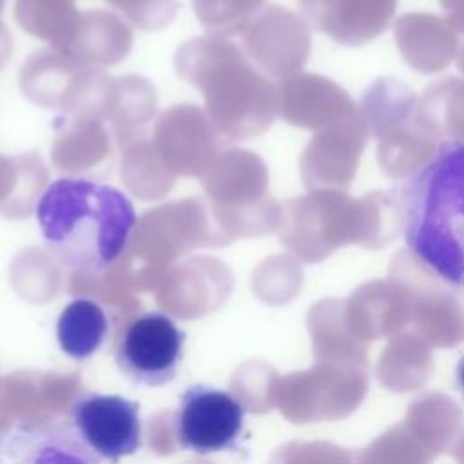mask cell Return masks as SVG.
<instances>
[{
  "label": "cell",
  "mask_w": 464,
  "mask_h": 464,
  "mask_svg": "<svg viewBox=\"0 0 464 464\" xmlns=\"http://www.w3.org/2000/svg\"><path fill=\"white\" fill-rule=\"evenodd\" d=\"M49 256L74 274L100 276L127 252L134 207L114 187L82 178L51 183L36 205Z\"/></svg>",
  "instance_id": "obj_1"
},
{
  "label": "cell",
  "mask_w": 464,
  "mask_h": 464,
  "mask_svg": "<svg viewBox=\"0 0 464 464\" xmlns=\"http://www.w3.org/2000/svg\"><path fill=\"white\" fill-rule=\"evenodd\" d=\"M410 254L440 281L464 288V140L437 147L399 188Z\"/></svg>",
  "instance_id": "obj_2"
},
{
  "label": "cell",
  "mask_w": 464,
  "mask_h": 464,
  "mask_svg": "<svg viewBox=\"0 0 464 464\" xmlns=\"http://www.w3.org/2000/svg\"><path fill=\"white\" fill-rule=\"evenodd\" d=\"M174 65L181 80L201 91L205 111L227 141L257 138L272 125L277 91L230 38H190L179 45Z\"/></svg>",
  "instance_id": "obj_3"
},
{
  "label": "cell",
  "mask_w": 464,
  "mask_h": 464,
  "mask_svg": "<svg viewBox=\"0 0 464 464\" xmlns=\"http://www.w3.org/2000/svg\"><path fill=\"white\" fill-rule=\"evenodd\" d=\"M199 179L210 214L230 243L277 227L279 205L268 196V172L257 154L223 149Z\"/></svg>",
  "instance_id": "obj_4"
},
{
  "label": "cell",
  "mask_w": 464,
  "mask_h": 464,
  "mask_svg": "<svg viewBox=\"0 0 464 464\" xmlns=\"http://www.w3.org/2000/svg\"><path fill=\"white\" fill-rule=\"evenodd\" d=\"M18 85L38 107L102 121H107L114 94V78L102 67L83 65L53 47L27 56L18 72Z\"/></svg>",
  "instance_id": "obj_5"
},
{
  "label": "cell",
  "mask_w": 464,
  "mask_h": 464,
  "mask_svg": "<svg viewBox=\"0 0 464 464\" xmlns=\"http://www.w3.org/2000/svg\"><path fill=\"white\" fill-rule=\"evenodd\" d=\"M245 402L230 390L196 382L176 404L170 431L176 446L196 455L237 450L245 433Z\"/></svg>",
  "instance_id": "obj_6"
},
{
  "label": "cell",
  "mask_w": 464,
  "mask_h": 464,
  "mask_svg": "<svg viewBox=\"0 0 464 464\" xmlns=\"http://www.w3.org/2000/svg\"><path fill=\"white\" fill-rule=\"evenodd\" d=\"M185 332L165 312L130 317L118 332L114 362L134 384L160 388L172 382L185 355Z\"/></svg>",
  "instance_id": "obj_7"
},
{
  "label": "cell",
  "mask_w": 464,
  "mask_h": 464,
  "mask_svg": "<svg viewBox=\"0 0 464 464\" xmlns=\"http://www.w3.org/2000/svg\"><path fill=\"white\" fill-rule=\"evenodd\" d=\"M228 243L210 214L208 201L190 196L143 212L136 219L125 254L172 257L196 246H223Z\"/></svg>",
  "instance_id": "obj_8"
},
{
  "label": "cell",
  "mask_w": 464,
  "mask_h": 464,
  "mask_svg": "<svg viewBox=\"0 0 464 464\" xmlns=\"http://www.w3.org/2000/svg\"><path fill=\"white\" fill-rule=\"evenodd\" d=\"M69 424L94 455L111 464L143 446L140 404L123 395L82 392L71 404Z\"/></svg>",
  "instance_id": "obj_9"
},
{
  "label": "cell",
  "mask_w": 464,
  "mask_h": 464,
  "mask_svg": "<svg viewBox=\"0 0 464 464\" xmlns=\"http://www.w3.org/2000/svg\"><path fill=\"white\" fill-rule=\"evenodd\" d=\"M225 141L207 111L192 103L163 111L152 132L156 152L176 178H201Z\"/></svg>",
  "instance_id": "obj_10"
},
{
  "label": "cell",
  "mask_w": 464,
  "mask_h": 464,
  "mask_svg": "<svg viewBox=\"0 0 464 464\" xmlns=\"http://www.w3.org/2000/svg\"><path fill=\"white\" fill-rule=\"evenodd\" d=\"M7 464H103L65 422H18L0 435Z\"/></svg>",
  "instance_id": "obj_11"
},
{
  "label": "cell",
  "mask_w": 464,
  "mask_h": 464,
  "mask_svg": "<svg viewBox=\"0 0 464 464\" xmlns=\"http://www.w3.org/2000/svg\"><path fill=\"white\" fill-rule=\"evenodd\" d=\"M241 38L246 56L270 74H286L306 56L303 27L277 5L263 7L241 31Z\"/></svg>",
  "instance_id": "obj_12"
},
{
  "label": "cell",
  "mask_w": 464,
  "mask_h": 464,
  "mask_svg": "<svg viewBox=\"0 0 464 464\" xmlns=\"http://www.w3.org/2000/svg\"><path fill=\"white\" fill-rule=\"evenodd\" d=\"M132 49V31L111 11H80L71 33L56 51L89 67L116 65Z\"/></svg>",
  "instance_id": "obj_13"
},
{
  "label": "cell",
  "mask_w": 464,
  "mask_h": 464,
  "mask_svg": "<svg viewBox=\"0 0 464 464\" xmlns=\"http://www.w3.org/2000/svg\"><path fill=\"white\" fill-rule=\"evenodd\" d=\"M112 319L109 310L92 297L69 301L56 321V339L60 350L74 359L85 361L96 355L111 339Z\"/></svg>",
  "instance_id": "obj_14"
},
{
  "label": "cell",
  "mask_w": 464,
  "mask_h": 464,
  "mask_svg": "<svg viewBox=\"0 0 464 464\" xmlns=\"http://www.w3.org/2000/svg\"><path fill=\"white\" fill-rule=\"evenodd\" d=\"M56 123L58 134L51 147V161L56 169L83 172L109 158L111 140L102 120L69 116L56 120Z\"/></svg>",
  "instance_id": "obj_15"
},
{
  "label": "cell",
  "mask_w": 464,
  "mask_h": 464,
  "mask_svg": "<svg viewBox=\"0 0 464 464\" xmlns=\"http://www.w3.org/2000/svg\"><path fill=\"white\" fill-rule=\"evenodd\" d=\"M120 176L125 188L140 199H160L167 196L176 176L165 167L147 132H138L118 143Z\"/></svg>",
  "instance_id": "obj_16"
},
{
  "label": "cell",
  "mask_w": 464,
  "mask_h": 464,
  "mask_svg": "<svg viewBox=\"0 0 464 464\" xmlns=\"http://www.w3.org/2000/svg\"><path fill=\"white\" fill-rule=\"evenodd\" d=\"M158 94L154 85L140 74L114 78V96L107 121L112 123L116 141L145 132L147 123L154 118Z\"/></svg>",
  "instance_id": "obj_17"
},
{
  "label": "cell",
  "mask_w": 464,
  "mask_h": 464,
  "mask_svg": "<svg viewBox=\"0 0 464 464\" xmlns=\"http://www.w3.org/2000/svg\"><path fill=\"white\" fill-rule=\"evenodd\" d=\"M80 11L76 0H14L18 25L56 49L71 33Z\"/></svg>",
  "instance_id": "obj_18"
},
{
  "label": "cell",
  "mask_w": 464,
  "mask_h": 464,
  "mask_svg": "<svg viewBox=\"0 0 464 464\" xmlns=\"http://www.w3.org/2000/svg\"><path fill=\"white\" fill-rule=\"evenodd\" d=\"M265 0H192L201 25L216 36L241 34L246 24L263 9Z\"/></svg>",
  "instance_id": "obj_19"
},
{
  "label": "cell",
  "mask_w": 464,
  "mask_h": 464,
  "mask_svg": "<svg viewBox=\"0 0 464 464\" xmlns=\"http://www.w3.org/2000/svg\"><path fill=\"white\" fill-rule=\"evenodd\" d=\"M18 158V183L14 196L11 198L9 205L2 212V216L9 219H22L36 210V198L42 194L44 187L47 185L49 172L36 152H22L16 154Z\"/></svg>",
  "instance_id": "obj_20"
},
{
  "label": "cell",
  "mask_w": 464,
  "mask_h": 464,
  "mask_svg": "<svg viewBox=\"0 0 464 464\" xmlns=\"http://www.w3.org/2000/svg\"><path fill=\"white\" fill-rule=\"evenodd\" d=\"M120 9L125 18L140 31H161L167 27L176 13L178 0H105Z\"/></svg>",
  "instance_id": "obj_21"
},
{
  "label": "cell",
  "mask_w": 464,
  "mask_h": 464,
  "mask_svg": "<svg viewBox=\"0 0 464 464\" xmlns=\"http://www.w3.org/2000/svg\"><path fill=\"white\" fill-rule=\"evenodd\" d=\"M18 183V158L0 154V214L14 196Z\"/></svg>",
  "instance_id": "obj_22"
},
{
  "label": "cell",
  "mask_w": 464,
  "mask_h": 464,
  "mask_svg": "<svg viewBox=\"0 0 464 464\" xmlns=\"http://www.w3.org/2000/svg\"><path fill=\"white\" fill-rule=\"evenodd\" d=\"M13 54V38L9 29L4 25L2 18H0V69L7 63V60Z\"/></svg>",
  "instance_id": "obj_23"
},
{
  "label": "cell",
  "mask_w": 464,
  "mask_h": 464,
  "mask_svg": "<svg viewBox=\"0 0 464 464\" xmlns=\"http://www.w3.org/2000/svg\"><path fill=\"white\" fill-rule=\"evenodd\" d=\"M455 381H457L459 393H460L462 399H464V355H460L459 361H457V366H455Z\"/></svg>",
  "instance_id": "obj_24"
},
{
  "label": "cell",
  "mask_w": 464,
  "mask_h": 464,
  "mask_svg": "<svg viewBox=\"0 0 464 464\" xmlns=\"http://www.w3.org/2000/svg\"><path fill=\"white\" fill-rule=\"evenodd\" d=\"M4 5H5V0H0V16H2V13H4Z\"/></svg>",
  "instance_id": "obj_25"
},
{
  "label": "cell",
  "mask_w": 464,
  "mask_h": 464,
  "mask_svg": "<svg viewBox=\"0 0 464 464\" xmlns=\"http://www.w3.org/2000/svg\"><path fill=\"white\" fill-rule=\"evenodd\" d=\"M0 464H7V462H5V459H4V453H2V450H0Z\"/></svg>",
  "instance_id": "obj_26"
}]
</instances>
